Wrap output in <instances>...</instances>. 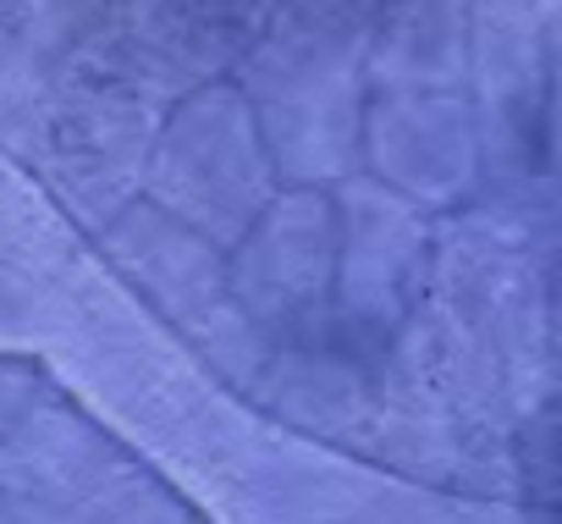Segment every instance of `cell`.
I'll return each mask as SVG.
<instances>
[]
</instances>
